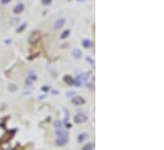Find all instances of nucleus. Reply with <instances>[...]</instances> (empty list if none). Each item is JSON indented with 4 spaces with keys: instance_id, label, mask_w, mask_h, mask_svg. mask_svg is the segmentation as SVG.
Returning a JSON list of instances; mask_svg holds the SVG:
<instances>
[{
    "instance_id": "1",
    "label": "nucleus",
    "mask_w": 164,
    "mask_h": 150,
    "mask_svg": "<svg viewBox=\"0 0 164 150\" xmlns=\"http://www.w3.org/2000/svg\"><path fill=\"white\" fill-rule=\"evenodd\" d=\"M74 120H75L76 123H83V122L87 121V116H85V115H76Z\"/></svg>"
},
{
    "instance_id": "2",
    "label": "nucleus",
    "mask_w": 164,
    "mask_h": 150,
    "mask_svg": "<svg viewBox=\"0 0 164 150\" xmlns=\"http://www.w3.org/2000/svg\"><path fill=\"white\" fill-rule=\"evenodd\" d=\"M71 102H72L75 106H80V104H84V102H85V101H84L83 98H81V97H79V96H78V97H74V98L71 99Z\"/></svg>"
},
{
    "instance_id": "3",
    "label": "nucleus",
    "mask_w": 164,
    "mask_h": 150,
    "mask_svg": "<svg viewBox=\"0 0 164 150\" xmlns=\"http://www.w3.org/2000/svg\"><path fill=\"white\" fill-rule=\"evenodd\" d=\"M65 18H60V19H57L56 22H55V26H53V29H59V28H61L64 24H65Z\"/></svg>"
},
{
    "instance_id": "4",
    "label": "nucleus",
    "mask_w": 164,
    "mask_h": 150,
    "mask_svg": "<svg viewBox=\"0 0 164 150\" xmlns=\"http://www.w3.org/2000/svg\"><path fill=\"white\" fill-rule=\"evenodd\" d=\"M66 142H67V137H66V136H60V137L56 140V145H57V146H64Z\"/></svg>"
},
{
    "instance_id": "5",
    "label": "nucleus",
    "mask_w": 164,
    "mask_h": 150,
    "mask_svg": "<svg viewBox=\"0 0 164 150\" xmlns=\"http://www.w3.org/2000/svg\"><path fill=\"white\" fill-rule=\"evenodd\" d=\"M24 9V5L23 4H18L15 8H14V14H21Z\"/></svg>"
},
{
    "instance_id": "6",
    "label": "nucleus",
    "mask_w": 164,
    "mask_h": 150,
    "mask_svg": "<svg viewBox=\"0 0 164 150\" xmlns=\"http://www.w3.org/2000/svg\"><path fill=\"white\" fill-rule=\"evenodd\" d=\"M40 37H41V36H40L38 33H33V34H32V37L29 38V42H31V43H36V41H37V40H40Z\"/></svg>"
},
{
    "instance_id": "7",
    "label": "nucleus",
    "mask_w": 164,
    "mask_h": 150,
    "mask_svg": "<svg viewBox=\"0 0 164 150\" xmlns=\"http://www.w3.org/2000/svg\"><path fill=\"white\" fill-rule=\"evenodd\" d=\"M85 139H88V134H87V132H84V134L79 135V137H78V141H79V142H83Z\"/></svg>"
},
{
    "instance_id": "8",
    "label": "nucleus",
    "mask_w": 164,
    "mask_h": 150,
    "mask_svg": "<svg viewBox=\"0 0 164 150\" xmlns=\"http://www.w3.org/2000/svg\"><path fill=\"white\" fill-rule=\"evenodd\" d=\"M72 56H74L75 59L81 57V51H79V50H74V51H72Z\"/></svg>"
},
{
    "instance_id": "9",
    "label": "nucleus",
    "mask_w": 164,
    "mask_h": 150,
    "mask_svg": "<svg viewBox=\"0 0 164 150\" xmlns=\"http://www.w3.org/2000/svg\"><path fill=\"white\" fill-rule=\"evenodd\" d=\"M93 144H87V145H84L83 147H81V150H93Z\"/></svg>"
},
{
    "instance_id": "10",
    "label": "nucleus",
    "mask_w": 164,
    "mask_h": 150,
    "mask_svg": "<svg viewBox=\"0 0 164 150\" xmlns=\"http://www.w3.org/2000/svg\"><path fill=\"white\" fill-rule=\"evenodd\" d=\"M83 45H84V47H87V48H88V47H90V46H92V41H89V40H84V41H83Z\"/></svg>"
},
{
    "instance_id": "11",
    "label": "nucleus",
    "mask_w": 164,
    "mask_h": 150,
    "mask_svg": "<svg viewBox=\"0 0 164 150\" xmlns=\"http://www.w3.org/2000/svg\"><path fill=\"white\" fill-rule=\"evenodd\" d=\"M69 33H70V31H65V32L61 34V38H62V40H64V38H66V37L69 36Z\"/></svg>"
},
{
    "instance_id": "12",
    "label": "nucleus",
    "mask_w": 164,
    "mask_h": 150,
    "mask_svg": "<svg viewBox=\"0 0 164 150\" xmlns=\"http://www.w3.org/2000/svg\"><path fill=\"white\" fill-rule=\"evenodd\" d=\"M64 80H65L66 83H70V84H72V79H71V78H69V77H65V78H64Z\"/></svg>"
},
{
    "instance_id": "13",
    "label": "nucleus",
    "mask_w": 164,
    "mask_h": 150,
    "mask_svg": "<svg viewBox=\"0 0 164 150\" xmlns=\"http://www.w3.org/2000/svg\"><path fill=\"white\" fill-rule=\"evenodd\" d=\"M10 0H2V4H8Z\"/></svg>"
}]
</instances>
